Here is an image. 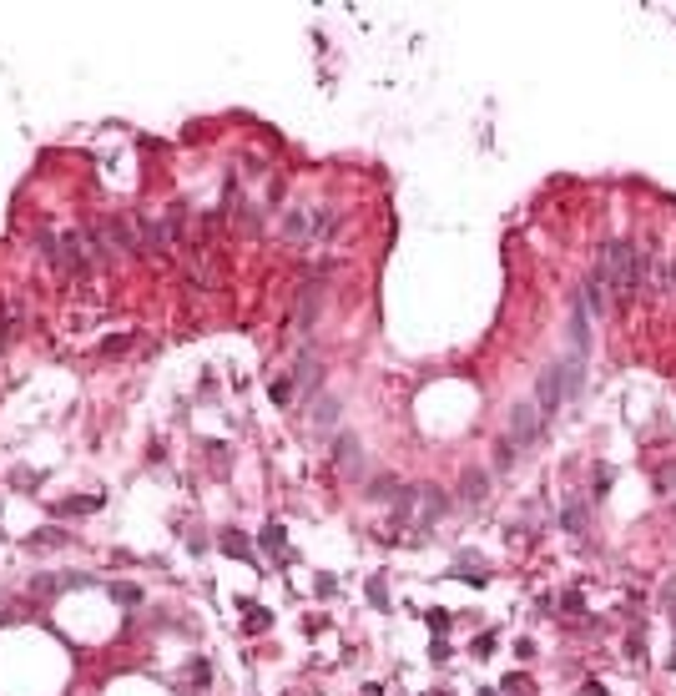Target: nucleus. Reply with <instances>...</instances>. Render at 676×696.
I'll use <instances>...</instances> for the list:
<instances>
[{"label": "nucleus", "mask_w": 676, "mask_h": 696, "mask_svg": "<svg viewBox=\"0 0 676 696\" xmlns=\"http://www.w3.org/2000/svg\"><path fill=\"white\" fill-rule=\"evenodd\" d=\"M596 272H601V283H606V298L610 303H631L641 293V283H646V252L636 247V242H606L601 247V263H596Z\"/></svg>", "instance_id": "f257e3e1"}, {"label": "nucleus", "mask_w": 676, "mask_h": 696, "mask_svg": "<svg viewBox=\"0 0 676 696\" xmlns=\"http://www.w3.org/2000/svg\"><path fill=\"white\" fill-rule=\"evenodd\" d=\"M540 434H545L540 409H535V404H515V409H510V429H505V439H515V449H530Z\"/></svg>", "instance_id": "f03ea898"}, {"label": "nucleus", "mask_w": 676, "mask_h": 696, "mask_svg": "<svg viewBox=\"0 0 676 696\" xmlns=\"http://www.w3.org/2000/svg\"><path fill=\"white\" fill-rule=\"evenodd\" d=\"M101 232H107V242H112V252H137V247L146 242V232H141V222H132V217H107V222H101Z\"/></svg>", "instance_id": "7ed1b4c3"}, {"label": "nucleus", "mask_w": 676, "mask_h": 696, "mask_svg": "<svg viewBox=\"0 0 676 696\" xmlns=\"http://www.w3.org/2000/svg\"><path fill=\"white\" fill-rule=\"evenodd\" d=\"M333 470L338 474H364V444L344 429V434H333Z\"/></svg>", "instance_id": "20e7f679"}, {"label": "nucleus", "mask_w": 676, "mask_h": 696, "mask_svg": "<svg viewBox=\"0 0 676 696\" xmlns=\"http://www.w3.org/2000/svg\"><path fill=\"white\" fill-rule=\"evenodd\" d=\"M565 404V389H560V369H545L540 373V384H535V409H540V419L551 424V414Z\"/></svg>", "instance_id": "39448f33"}, {"label": "nucleus", "mask_w": 676, "mask_h": 696, "mask_svg": "<svg viewBox=\"0 0 676 696\" xmlns=\"http://www.w3.org/2000/svg\"><path fill=\"white\" fill-rule=\"evenodd\" d=\"M585 348H590V308L576 298V308H570V353L585 358Z\"/></svg>", "instance_id": "423d86ee"}, {"label": "nucleus", "mask_w": 676, "mask_h": 696, "mask_svg": "<svg viewBox=\"0 0 676 696\" xmlns=\"http://www.w3.org/2000/svg\"><path fill=\"white\" fill-rule=\"evenodd\" d=\"M293 384H298V394H313L323 384V369H318V358H313L308 348L298 353V364H293Z\"/></svg>", "instance_id": "0eeeda50"}, {"label": "nucleus", "mask_w": 676, "mask_h": 696, "mask_svg": "<svg viewBox=\"0 0 676 696\" xmlns=\"http://www.w3.org/2000/svg\"><path fill=\"white\" fill-rule=\"evenodd\" d=\"M283 238L288 242H313V207H293L283 217Z\"/></svg>", "instance_id": "6e6552de"}, {"label": "nucleus", "mask_w": 676, "mask_h": 696, "mask_svg": "<svg viewBox=\"0 0 676 696\" xmlns=\"http://www.w3.org/2000/svg\"><path fill=\"white\" fill-rule=\"evenodd\" d=\"M484 495H490V474H484V470H464L459 500H464V504H484Z\"/></svg>", "instance_id": "1a4fd4ad"}, {"label": "nucleus", "mask_w": 676, "mask_h": 696, "mask_svg": "<svg viewBox=\"0 0 676 696\" xmlns=\"http://www.w3.org/2000/svg\"><path fill=\"white\" fill-rule=\"evenodd\" d=\"M318 308H323V288H318V283H308V288H303V298H298V328H308Z\"/></svg>", "instance_id": "9d476101"}, {"label": "nucleus", "mask_w": 676, "mask_h": 696, "mask_svg": "<svg viewBox=\"0 0 676 696\" xmlns=\"http://www.w3.org/2000/svg\"><path fill=\"white\" fill-rule=\"evenodd\" d=\"M399 490H404V484H394L389 474H374V479H369V500H384V504H394V500H399Z\"/></svg>", "instance_id": "9b49d317"}, {"label": "nucleus", "mask_w": 676, "mask_h": 696, "mask_svg": "<svg viewBox=\"0 0 676 696\" xmlns=\"http://www.w3.org/2000/svg\"><path fill=\"white\" fill-rule=\"evenodd\" d=\"M560 520H565V530H570V535H585V525H590V515H585V504H581V500H570Z\"/></svg>", "instance_id": "f8f14e48"}, {"label": "nucleus", "mask_w": 676, "mask_h": 696, "mask_svg": "<svg viewBox=\"0 0 676 696\" xmlns=\"http://www.w3.org/2000/svg\"><path fill=\"white\" fill-rule=\"evenodd\" d=\"M515 459H520L515 439H495V470H500V474H505V470H515Z\"/></svg>", "instance_id": "ddd939ff"}, {"label": "nucleus", "mask_w": 676, "mask_h": 696, "mask_svg": "<svg viewBox=\"0 0 676 696\" xmlns=\"http://www.w3.org/2000/svg\"><path fill=\"white\" fill-rule=\"evenodd\" d=\"M222 550H227V555H238V560H258V555L247 550V540H243L238 530H227V535H222Z\"/></svg>", "instance_id": "4468645a"}, {"label": "nucleus", "mask_w": 676, "mask_h": 696, "mask_svg": "<svg viewBox=\"0 0 676 696\" xmlns=\"http://www.w3.org/2000/svg\"><path fill=\"white\" fill-rule=\"evenodd\" d=\"M454 571H464V580H470V585H484V565H479L475 555H459Z\"/></svg>", "instance_id": "2eb2a0df"}, {"label": "nucleus", "mask_w": 676, "mask_h": 696, "mask_svg": "<svg viewBox=\"0 0 676 696\" xmlns=\"http://www.w3.org/2000/svg\"><path fill=\"white\" fill-rule=\"evenodd\" d=\"M15 328H20V318L10 313V303H0V348L10 343V333H15Z\"/></svg>", "instance_id": "dca6fc26"}, {"label": "nucleus", "mask_w": 676, "mask_h": 696, "mask_svg": "<svg viewBox=\"0 0 676 696\" xmlns=\"http://www.w3.org/2000/svg\"><path fill=\"white\" fill-rule=\"evenodd\" d=\"M333 419H338V404H333V399H318V414H313V424H318V429H333Z\"/></svg>", "instance_id": "f3484780"}, {"label": "nucleus", "mask_w": 676, "mask_h": 696, "mask_svg": "<svg viewBox=\"0 0 676 696\" xmlns=\"http://www.w3.org/2000/svg\"><path fill=\"white\" fill-rule=\"evenodd\" d=\"M258 540H263V550H283V530H278V525H268Z\"/></svg>", "instance_id": "a211bd4d"}, {"label": "nucleus", "mask_w": 676, "mask_h": 696, "mask_svg": "<svg viewBox=\"0 0 676 696\" xmlns=\"http://www.w3.org/2000/svg\"><path fill=\"white\" fill-rule=\"evenodd\" d=\"M126 348H132V333H116V339L101 343V353H126Z\"/></svg>", "instance_id": "6ab92c4d"}, {"label": "nucleus", "mask_w": 676, "mask_h": 696, "mask_svg": "<svg viewBox=\"0 0 676 696\" xmlns=\"http://www.w3.org/2000/svg\"><path fill=\"white\" fill-rule=\"evenodd\" d=\"M293 399V378H278V384H272V404H288Z\"/></svg>", "instance_id": "aec40b11"}, {"label": "nucleus", "mask_w": 676, "mask_h": 696, "mask_svg": "<svg viewBox=\"0 0 676 696\" xmlns=\"http://www.w3.org/2000/svg\"><path fill=\"white\" fill-rule=\"evenodd\" d=\"M369 601H374V605H389V590H384V580H378V575L369 580Z\"/></svg>", "instance_id": "412c9836"}, {"label": "nucleus", "mask_w": 676, "mask_h": 696, "mask_svg": "<svg viewBox=\"0 0 676 696\" xmlns=\"http://www.w3.org/2000/svg\"><path fill=\"white\" fill-rule=\"evenodd\" d=\"M429 626L434 631H450V610H429Z\"/></svg>", "instance_id": "4be33fe9"}, {"label": "nucleus", "mask_w": 676, "mask_h": 696, "mask_svg": "<svg viewBox=\"0 0 676 696\" xmlns=\"http://www.w3.org/2000/svg\"><path fill=\"white\" fill-rule=\"evenodd\" d=\"M585 696H606V686L601 681H585Z\"/></svg>", "instance_id": "5701e85b"}, {"label": "nucleus", "mask_w": 676, "mask_h": 696, "mask_svg": "<svg viewBox=\"0 0 676 696\" xmlns=\"http://www.w3.org/2000/svg\"><path fill=\"white\" fill-rule=\"evenodd\" d=\"M661 601H666V605H676V580H671V585L661 590Z\"/></svg>", "instance_id": "b1692460"}, {"label": "nucleus", "mask_w": 676, "mask_h": 696, "mask_svg": "<svg viewBox=\"0 0 676 696\" xmlns=\"http://www.w3.org/2000/svg\"><path fill=\"white\" fill-rule=\"evenodd\" d=\"M671 283H676V268H671Z\"/></svg>", "instance_id": "393cba45"}]
</instances>
